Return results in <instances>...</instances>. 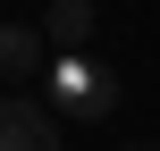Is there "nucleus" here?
Listing matches in <instances>:
<instances>
[{"label":"nucleus","mask_w":160,"mask_h":151,"mask_svg":"<svg viewBox=\"0 0 160 151\" xmlns=\"http://www.w3.org/2000/svg\"><path fill=\"white\" fill-rule=\"evenodd\" d=\"M42 101L59 109V126L110 118V109H118V67H101L93 50H59V59L42 67Z\"/></svg>","instance_id":"1"},{"label":"nucleus","mask_w":160,"mask_h":151,"mask_svg":"<svg viewBox=\"0 0 160 151\" xmlns=\"http://www.w3.org/2000/svg\"><path fill=\"white\" fill-rule=\"evenodd\" d=\"M0 151H68V126L42 92H0Z\"/></svg>","instance_id":"2"},{"label":"nucleus","mask_w":160,"mask_h":151,"mask_svg":"<svg viewBox=\"0 0 160 151\" xmlns=\"http://www.w3.org/2000/svg\"><path fill=\"white\" fill-rule=\"evenodd\" d=\"M42 67H51V42L42 25H0V92H42Z\"/></svg>","instance_id":"3"},{"label":"nucleus","mask_w":160,"mask_h":151,"mask_svg":"<svg viewBox=\"0 0 160 151\" xmlns=\"http://www.w3.org/2000/svg\"><path fill=\"white\" fill-rule=\"evenodd\" d=\"M93 8H101V0H51V8H42V42H51V50H84V42H93Z\"/></svg>","instance_id":"4"},{"label":"nucleus","mask_w":160,"mask_h":151,"mask_svg":"<svg viewBox=\"0 0 160 151\" xmlns=\"http://www.w3.org/2000/svg\"><path fill=\"white\" fill-rule=\"evenodd\" d=\"M127 151H152V143H127Z\"/></svg>","instance_id":"5"}]
</instances>
